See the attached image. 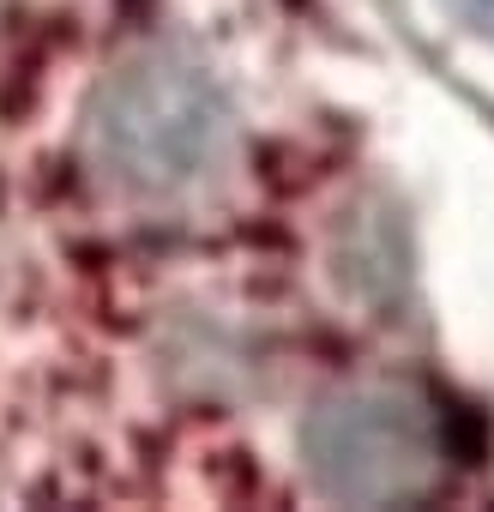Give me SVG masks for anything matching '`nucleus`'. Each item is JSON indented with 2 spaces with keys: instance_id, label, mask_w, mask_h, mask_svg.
I'll list each match as a JSON object with an SVG mask.
<instances>
[{
  "instance_id": "obj_1",
  "label": "nucleus",
  "mask_w": 494,
  "mask_h": 512,
  "mask_svg": "<svg viewBox=\"0 0 494 512\" xmlns=\"http://www.w3.org/2000/svg\"><path fill=\"white\" fill-rule=\"evenodd\" d=\"M91 163L133 193H187L229 163L235 115L187 55H139L103 79L85 121Z\"/></svg>"
},
{
  "instance_id": "obj_2",
  "label": "nucleus",
  "mask_w": 494,
  "mask_h": 512,
  "mask_svg": "<svg viewBox=\"0 0 494 512\" xmlns=\"http://www.w3.org/2000/svg\"><path fill=\"white\" fill-rule=\"evenodd\" d=\"M302 464L326 500L344 506H410L446 476L440 404L410 386H350L308 410Z\"/></svg>"
},
{
  "instance_id": "obj_3",
  "label": "nucleus",
  "mask_w": 494,
  "mask_h": 512,
  "mask_svg": "<svg viewBox=\"0 0 494 512\" xmlns=\"http://www.w3.org/2000/svg\"><path fill=\"white\" fill-rule=\"evenodd\" d=\"M446 7L470 25V31H482V37H494V0H446Z\"/></svg>"
}]
</instances>
